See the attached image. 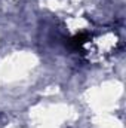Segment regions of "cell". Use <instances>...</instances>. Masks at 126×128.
Here are the masks:
<instances>
[{
  "label": "cell",
  "instance_id": "obj_1",
  "mask_svg": "<svg viewBox=\"0 0 126 128\" xmlns=\"http://www.w3.org/2000/svg\"><path fill=\"white\" fill-rule=\"evenodd\" d=\"M89 40V34L88 33H80V34H76L74 37L70 39V48L74 49V51H79L82 49V46Z\"/></svg>",
  "mask_w": 126,
  "mask_h": 128
}]
</instances>
